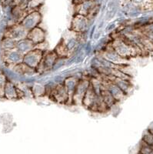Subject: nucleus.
<instances>
[{
  "mask_svg": "<svg viewBox=\"0 0 153 154\" xmlns=\"http://www.w3.org/2000/svg\"><path fill=\"white\" fill-rule=\"evenodd\" d=\"M28 38L32 41L33 42L38 43L42 42L44 39V32L42 29L38 28L33 29L30 31L29 33H28Z\"/></svg>",
  "mask_w": 153,
  "mask_h": 154,
  "instance_id": "1",
  "label": "nucleus"
},
{
  "mask_svg": "<svg viewBox=\"0 0 153 154\" xmlns=\"http://www.w3.org/2000/svg\"><path fill=\"white\" fill-rule=\"evenodd\" d=\"M6 84V79L3 74H0V94L4 95V90Z\"/></svg>",
  "mask_w": 153,
  "mask_h": 154,
  "instance_id": "3",
  "label": "nucleus"
},
{
  "mask_svg": "<svg viewBox=\"0 0 153 154\" xmlns=\"http://www.w3.org/2000/svg\"><path fill=\"white\" fill-rule=\"evenodd\" d=\"M75 1H77V2H78V4H80L82 3V2H84V1H85V0H75Z\"/></svg>",
  "mask_w": 153,
  "mask_h": 154,
  "instance_id": "4",
  "label": "nucleus"
},
{
  "mask_svg": "<svg viewBox=\"0 0 153 154\" xmlns=\"http://www.w3.org/2000/svg\"><path fill=\"white\" fill-rule=\"evenodd\" d=\"M5 52V61L8 63H19L20 60V54L17 51H12L8 50Z\"/></svg>",
  "mask_w": 153,
  "mask_h": 154,
  "instance_id": "2",
  "label": "nucleus"
},
{
  "mask_svg": "<svg viewBox=\"0 0 153 154\" xmlns=\"http://www.w3.org/2000/svg\"><path fill=\"white\" fill-rule=\"evenodd\" d=\"M2 2H3V1H2V0H0V4H2Z\"/></svg>",
  "mask_w": 153,
  "mask_h": 154,
  "instance_id": "5",
  "label": "nucleus"
}]
</instances>
